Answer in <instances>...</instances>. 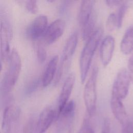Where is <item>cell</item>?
Returning a JSON list of instances; mask_svg holds the SVG:
<instances>
[{
  "label": "cell",
  "mask_w": 133,
  "mask_h": 133,
  "mask_svg": "<svg viewBox=\"0 0 133 133\" xmlns=\"http://www.w3.org/2000/svg\"><path fill=\"white\" fill-rule=\"evenodd\" d=\"M36 53L38 60L40 63L45 62L47 57V52L44 44L42 43H39L37 44Z\"/></svg>",
  "instance_id": "18"
},
{
  "label": "cell",
  "mask_w": 133,
  "mask_h": 133,
  "mask_svg": "<svg viewBox=\"0 0 133 133\" xmlns=\"http://www.w3.org/2000/svg\"><path fill=\"white\" fill-rule=\"evenodd\" d=\"M25 7L29 12L32 14H36L38 11V6L36 1H28L25 3Z\"/></svg>",
  "instance_id": "22"
},
{
  "label": "cell",
  "mask_w": 133,
  "mask_h": 133,
  "mask_svg": "<svg viewBox=\"0 0 133 133\" xmlns=\"http://www.w3.org/2000/svg\"><path fill=\"white\" fill-rule=\"evenodd\" d=\"M65 29V22L61 19L53 21L47 26L43 35L45 44L50 45L56 42L63 34Z\"/></svg>",
  "instance_id": "9"
},
{
  "label": "cell",
  "mask_w": 133,
  "mask_h": 133,
  "mask_svg": "<svg viewBox=\"0 0 133 133\" xmlns=\"http://www.w3.org/2000/svg\"><path fill=\"white\" fill-rule=\"evenodd\" d=\"M12 29L8 20L3 17L0 23V50L2 60L6 62L9 59L10 42L12 38Z\"/></svg>",
  "instance_id": "7"
},
{
  "label": "cell",
  "mask_w": 133,
  "mask_h": 133,
  "mask_svg": "<svg viewBox=\"0 0 133 133\" xmlns=\"http://www.w3.org/2000/svg\"><path fill=\"white\" fill-rule=\"evenodd\" d=\"M34 131H36V124H35V122L33 119H30L24 126L23 132L34 133Z\"/></svg>",
  "instance_id": "21"
},
{
  "label": "cell",
  "mask_w": 133,
  "mask_h": 133,
  "mask_svg": "<svg viewBox=\"0 0 133 133\" xmlns=\"http://www.w3.org/2000/svg\"><path fill=\"white\" fill-rule=\"evenodd\" d=\"M117 27V19L116 14L114 13L110 14L106 21V28L108 31L112 32Z\"/></svg>",
  "instance_id": "19"
},
{
  "label": "cell",
  "mask_w": 133,
  "mask_h": 133,
  "mask_svg": "<svg viewBox=\"0 0 133 133\" xmlns=\"http://www.w3.org/2000/svg\"><path fill=\"white\" fill-rule=\"evenodd\" d=\"M122 133H133L132 123L128 121L124 125H123Z\"/></svg>",
  "instance_id": "24"
},
{
  "label": "cell",
  "mask_w": 133,
  "mask_h": 133,
  "mask_svg": "<svg viewBox=\"0 0 133 133\" xmlns=\"http://www.w3.org/2000/svg\"><path fill=\"white\" fill-rule=\"evenodd\" d=\"M103 30L98 28L95 30L92 34L87 39L81 53L79 59L80 78L82 84L85 82L96 49L101 39Z\"/></svg>",
  "instance_id": "1"
},
{
  "label": "cell",
  "mask_w": 133,
  "mask_h": 133,
  "mask_svg": "<svg viewBox=\"0 0 133 133\" xmlns=\"http://www.w3.org/2000/svg\"><path fill=\"white\" fill-rule=\"evenodd\" d=\"M110 106L114 116L121 124L123 125L128 122L127 112L121 99L111 95Z\"/></svg>",
  "instance_id": "14"
},
{
  "label": "cell",
  "mask_w": 133,
  "mask_h": 133,
  "mask_svg": "<svg viewBox=\"0 0 133 133\" xmlns=\"http://www.w3.org/2000/svg\"><path fill=\"white\" fill-rule=\"evenodd\" d=\"M79 133H94L88 117H86L84 119Z\"/></svg>",
  "instance_id": "20"
},
{
  "label": "cell",
  "mask_w": 133,
  "mask_h": 133,
  "mask_svg": "<svg viewBox=\"0 0 133 133\" xmlns=\"http://www.w3.org/2000/svg\"><path fill=\"white\" fill-rule=\"evenodd\" d=\"M98 68H93L90 75L86 83L84 89V100L88 116H92L95 113L97 103V81Z\"/></svg>",
  "instance_id": "5"
},
{
  "label": "cell",
  "mask_w": 133,
  "mask_h": 133,
  "mask_svg": "<svg viewBox=\"0 0 133 133\" xmlns=\"http://www.w3.org/2000/svg\"><path fill=\"white\" fill-rule=\"evenodd\" d=\"M110 122L108 118H105L101 133H110Z\"/></svg>",
  "instance_id": "26"
},
{
  "label": "cell",
  "mask_w": 133,
  "mask_h": 133,
  "mask_svg": "<svg viewBox=\"0 0 133 133\" xmlns=\"http://www.w3.org/2000/svg\"><path fill=\"white\" fill-rule=\"evenodd\" d=\"M105 2L108 7L110 8H113L116 6H119L123 3L124 2L122 1H115V0L110 1L109 0V1H106Z\"/></svg>",
  "instance_id": "25"
},
{
  "label": "cell",
  "mask_w": 133,
  "mask_h": 133,
  "mask_svg": "<svg viewBox=\"0 0 133 133\" xmlns=\"http://www.w3.org/2000/svg\"><path fill=\"white\" fill-rule=\"evenodd\" d=\"M120 48L124 55H128L133 51V25L125 32L121 42Z\"/></svg>",
  "instance_id": "16"
},
{
  "label": "cell",
  "mask_w": 133,
  "mask_h": 133,
  "mask_svg": "<svg viewBox=\"0 0 133 133\" xmlns=\"http://www.w3.org/2000/svg\"><path fill=\"white\" fill-rule=\"evenodd\" d=\"M128 7V6L127 4L124 2L119 7L117 13L116 14L117 19V28L118 29L121 28L122 26L123 20L127 10Z\"/></svg>",
  "instance_id": "17"
},
{
  "label": "cell",
  "mask_w": 133,
  "mask_h": 133,
  "mask_svg": "<svg viewBox=\"0 0 133 133\" xmlns=\"http://www.w3.org/2000/svg\"><path fill=\"white\" fill-rule=\"evenodd\" d=\"M20 117V110L15 106L7 107L4 111L2 129L3 133H11Z\"/></svg>",
  "instance_id": "10"
},
{
  "label": "cell",
  "mask_w": 133,
  "mask_h": 133,
  "mask_svg": "<svg viewBox=\"0 0 133 133\" xmlns=\"http://www.w3.org/2000/svg\"><path fill=\"white\" fill-rule=\"evenodd\" d=\"M130 82L127 70L124 68L120 70L114 79L111 95L121 100L125 99L128 94Z\"/></svg>",
  "instance_id": "6"
},
{
  "label": "cell",
  "mask_w": 133,
  "mask_h": 133,
  "mask_svg": "<svg viewBox=\"0 0 133 133\" xmlns=\"http://www.w3.org/2000/svg\"><path fill=\"white\" fill-rule=\"evenodd\" d=\"M95 1L85 0L81 2L78 21L82 29V36L86 41L95 31L97 14L94 9Z\"/></svg>",
  "instance_id": "2"
},
{
  "label": "cell",
  "mask_w": 133,
  "mask_h": 133,
  "mask_svg": "<svg viewBox=\"0 0 133 133\" xmlns=\"http://www.w3.org/2000/svg\"><path fill=\"white\" fill-rule=\"evenodd\" d=\"M59 62V57L54 56L47 64L46 68L42 77V85L43 87L48 86L55 77Z\"/></svg>",
  "instance_id": "15"
},
{
  "label": "cell",
  "mask_w": 133,
  "mask_h": 133,
  "mask_svg": "<svg viewBox=\"0 0 133 133\" xmlns=\"http://www.w3.org/2000/svg\"><path fill=\"white\" fill-rule=\"evenodd\" d=\"M115 39L111 35L104 37L100 46V59L104 66H107L111 62L115 48Z\"/></svg>",
  "instance_id": "11"
},
{
  "label": "cell",
  "mask_w": 133,
  "mask_h": 133,
  "mask_svg": "<svg viewBox=\"0 0 133 133\" xmlns=\"http://www.w3.org/2000/svg\"><path fill=\"white\" fill-rule=\"evenodd\" d=\"M47 24L48 19L46 16L42 15L36 17L28 29L29 37L32 40H37L43 36L47 28Z\"/></svg>",
  "instance_id": "12"
},
{
  "label": "cell",
  "mask_w": 133,
  "mask_h": 133,
  "mask_svg": "<svg viewBox=\"0 0 133 133\" xmlns=\"http://www.w3.org/2000/svg\"><path fill=\"white\" fill-rule=\"evenodd\" d=\"M21 69V61L17 50L13 49L9 57V66L2 83V92L7 94L15 86Z\"/></svg>",
  "instance_id": "4"
},
{
  "label": "cell",
  "mask_w": 133,
  "mask_h": 133,
  "mask_svg": "<svg viewBox=\"0 0 133 133\" xmlns=\"http://www.w3.org/2000/svg\"><path fill=\"white\" fill-rule=\"evenodd\" d=\"M56 119V111L50 107L45 108L41 113L36 123V133H45Z\"/></svg>",
  "instance_id": "13"
},
{
  "label": "cell",
  "mask_w": 133,
  "mask_h": 133,
  "mask_svg": "<svg viewBox=\"0 0 133 133\" xmlns=\"http://www.w3.org/2000/svg\"><path fill=\"white\" fill-rule=\"evenodd\" d=\"M127 71L129 75L131 82L133 84V54L130 57L128 60Z\"/></svg>",
  "instance_id": "23"
},
{
  "label": "cell",
  "mask_w": 133,
  "mask_h": 133,
  "mask_svg": "<svg viewBox=\"0 0 133 133\" xmlns=\"http://www.w3.org/2000/svg\"><path fill=\"white\" fill-rule=\"evenodd\" d=\"M38 81L37 80H35L33 82H32L30 86L28 88V90H27V92L28 93H30V92H32L35 89H36V88L38 87Z\"/></svg>",
  "instance_id": "27"
},
{
  "label": "cell",
  "mask_w": 133,
  "mask_h": 133,
  "mask_svg": "<svg viewBox=\"0 0 133 133\" xmlns=\"http://www.w3.org/2000/svg\"><path fill=\"white\" fill-rule=\"evenodd\" d=\"M0 133H1V131H0Z\"/></svg>",
  "instance_id": "29"
},
{
  "label": "cell",
  "mask_w": 133,
  "mask_h": 133,
  "mask_svg": "<svg viewBox=\"0 0 133 133\" xmlns=\"http://www.w3.org/2000/svg\"><path fill=\"white\" fill-rule=\"evenodd\" d=\"M78 35L76 32H73L68 38L63 49L60 61L55 75V84L57 85L60 81L64 73L67 72L70 66L72 57L77 47Z\"/></svg>",
  "instance_id": "3"
},
{
  "label": "cell",
  "mask_w": 133,
  "mask_h": 133,
  "mask_svg": "<svg viewBox=\"0 0 133 133\" xmlns=\"http://www.w3.org/2000/svg\"><path fill=\"white\" fill-rule=\"evenodd\" d=\"M75 75L73 72L69 73L65 79L60 94L58 98L57 109L55 110L56 113V120H57L60 112L68 102L75 84Z\"/></svg>",
  "instance_id": "8"
},
{
  "label": "cell",
  "mask_w": 133,
  "mask_h": 133,
  "mask_svg": "<svg viewBox=\"0 0 133 133\" xmlns=\"http://www.w3.org/2000/svg\"><path fill=\"white\" fill-rule=\"evenodd\" d=\"M2 65L1 61V60H0V72H1V70H2Z\"/></svg>",
  "instance_id": "28"
}]
</instances>
